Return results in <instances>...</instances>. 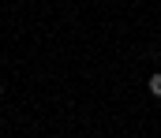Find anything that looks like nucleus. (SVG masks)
Returning <instances> with one entry per match:
<instances>
[{
    "mask_svg": "<svg viewBox=\"0 0 161 138\" xmlns=\"http://www.w3.org/2000/svg\"><path fill=\"white\" fill-rule=\"evenodd\" d=\"M150 93H154V97H161V71H154V75H150Z\"/></svg>",
    "mask_w": 161,
    "mask_h": 138,
    "instance_id": "1",
    "label": "nucleus"
}]
</instances>
